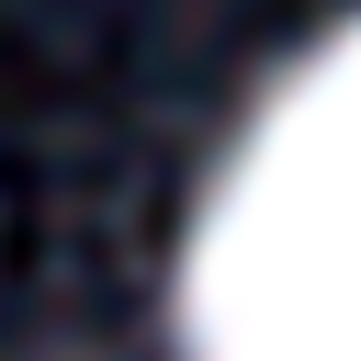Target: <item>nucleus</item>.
Here are the masks:
<instances>
[{"instance_id": "nucleus-1", "label": "nucleus", "mask_w": 361, "mask_h": 361, "mask_svg": "<svg viewBox=\"0 0 361 361\" xmlns=\"http://www.w3.org/2000/svg\"><path fill=\"white\" fill-rule=\"evenodd\" d=\"M169 361H361V11L214 158L169 282Z\"/></svg>"}]
</instances>
